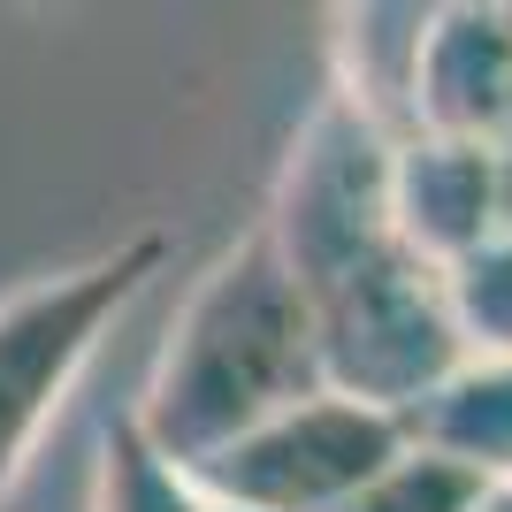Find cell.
Here are the masks:
<instances>
[{
    "mask_svg": "<svg viewBox=\"0 0 512 512\" xmlns=\"http://www.w3.org/2000/svg\"><path fill=\"white\" fill-rule=\"evenodd\" d=\"M314 390V306L276 260V245L253 230L192 283L184 314L169 321V337L146 367L130 428L169 467L192 474L199 459L230 451L237 436H253L260 421L291 413Z\"/></svg>",
    "mask_w": 512,
    "mask_h": 512,
    "instance_id": "obj_1",
    "label": "cell"
},
{
    "mask_svg": "<svg viewBox=\"0 0 512 512\" xmlns=\"http://www.w3.org/2000/svg\"><path fill=\"white\" fill-rule=\"evenodd\" d=\"M161 268H169V237L138 230L123 245H107L77 268H54V276L0 299V505L31 474L46 428L62 421L69 390L100 360L107 329L138 306V291Z\"/></svg>",
    "mask_w": 512,
    "mask_h": 512,
    "instance_id": "obj_2",
    "label": "cell"
},
{
    "mask_svg": "<svg viewBox=\"0 0 512 512\" xmlns=\"http://www.w3.org/2000/svg\"><path fill=\"white\" fill-rule=\"evenodd\" d=\"M306 306H314V360L329 398L406 421L467 367V344L444 306V276L413 260L398 237L360 268H344L337 283L306 291Z\"/></svg>",
    "mask_w": 512,
    "mask_h": 512,
    "instance_id": "obj_3",
    "label": "cell"
},
{
    "mask_svg": "<svg viewBox=\"0 0 512 512\" xmlns=\"http://www.w3.org/2000/svg\"><path fill=\"white\" fill-rule=\"evenodd\" d=\"M390 153L398 138L344 92H321V107L299 123L260 222L299 291L337 283L344 268L390 245Z\"/></svg>",
    "mask_w": 512,
    "mask_h": 512,
    "instance_id": "obj_4",
    "label": "cell"
},
{
    "mask_svg": "<svg viewBox=\"0 0 512 512\" xmlns=\"http://www.w3.org/2000/svg\"><path fill=\"white\" fill-rule=\"evenodd\" d=\"M406 451V421L352 398H299L291 413L260 421L230 451L192 467V490L214 512H337L344 497L375 482Z\"/></svg>",
    "mask_w": 512,
    "mask_h": 512,
    "instance_id": "obj_5",
    "label": "cell"
},
{
    "mask_svg": "<svg viewBox=\"0 0 512 512\" xmlns=\"http://www.w3.org/2000/svg\"><path fill=\"white\" fill-rule=\"evenodd\" d=\"M512 230V153L474 138H398L390 153V237L436 276Z\"/></svg>",
    "mask_w": 512,
    "mask_h": 512,
    "instance_id": "obj_6",
    "label": "cell"
},
{
    "mask_svg": "<svg viewBox=\"0 0 512 512\" xmlns=\"http://www.w3.org/2000/svg\"><path fill=\"white\" fill-rule=\"evenodd\" d=\"M413 130L512 153V8H428L406 85Z\"/></svg>",
    "mask_w": 512,
    "mask_h": 512,
    "instance_id": "obj_7",
    "label": "cell"
},
{
    "mask_svg": "<svg viewBox=\"0 0 512 512\" xmlns=\"http://www.w3.org/2000/svg\"><path fill=\"white\" fill-rule=\"evenodd\" d=\"M406 444L444 451L482 482H512V360H467L428 406L406 413Z\"/></svg>",
    "mask_w": 512,
    "mask_h": 512,
    "instance_id": "obj_8",
    "label": "cell"
},
{
    "mask_svg": "<svg viewBox=\"0 0 512 512\" xmlns=\"http://www.w3.org/2000/svg\"><path fill=\"white\" fill-rule=\"evenodd\" d=\"M92 512H214L192 490V474L169 467L161 451L123 421L100 428V467H92Z\"/></svg>",
    "mask_w": 512,
    "mask_h": 512,
    "instance_id": "obj_9",
    "label": "cell"
},
{
    "mask_svg": "<svg viewBox=\"0 0 512 512\" xmlns=\"http://www.w3.org/2000/svg\"><path fill=\"white\" fill-rule=\"evenodd\" d=\"M444 306L467 360H512V230H497L459 268H444Z\"/></svg>",
    "mask_w": 512,
    "mask_h": 512,
    "instance_id": "obj_10",
    "label": "cell"
},
{
    "mask_svg": "<svg viewBox=\"0 0 512 512\" xmlns=\"http://www.w3.org/2000/svg\"><path fill=\"white\" fill-rule=\"evenodd\" d=\"M482 490H490V482H482L474 467H459V459H444V451L406 444L375 482H360V490L344 497L337 512H474Z\"/></svg>",
    "mask_w": 512,
    "mask_h": 512,
    "instance_id": "obj_11",
    "label": "cell"
},
{
    "mask_svg": "<svg viewBox=\"0 0 512 512\" xmlns=\"http://www.w3.org/2000/svg\"><path fill=\"white\" fill-rule=\"evenodd\" d=\"M474 512H512V482H490V490L474 497Z\"/></svg>",
    "mask_w": 512,
    "mask_h": 512,
    "instance_id": "obj_12",
    "label": "cell"
}]
</instances>
